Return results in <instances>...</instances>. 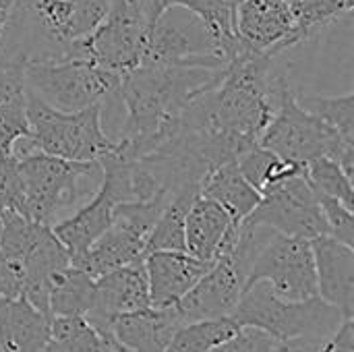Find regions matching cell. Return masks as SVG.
Instances as JSON below:
<instances>
[{"instance_id": "cell-1", "label": "cell", "mask_w": 354, "mask_h": 352, "mask_svg": "<svg viewBox=\"0 0 354 352\" xmlns=\"http://www.w3.org/2000/svg\"><path fill=\"white\" fill-rule=\"evenodd\" d=\"M226 66H178L143 62L122 75L120 104L124 122L114 154L139 160L160 147L178 129L183 112L201 93L214 89Z\"/></svg>"}, {"instance_id": "cell-2", "label": "cell", "mask_w": 354, "mask_h": 352, "mask_svg": "<svg viewBox=\"0 0 354 352\" xmlns=\"http://www.w3.org/2000/svg\"><path fill=\"white\" fill-rule=\"evenodd\" d=\"M112 0H17L0 41V62L71 60Z\"/></svg>"}, {"instance_id": "cell-3", "label": "cell", "mask_w": 354, "mask_h": 352, "mask_svg": "<svg viewBox=\"0 0 354 352\" xmlns=\"http://www.w3.org/2000/svg\"><path fill=\"white\" fill-rule=\"evenodd\" d=\"M17 168L21 178L19 214L50 228L71 210L81 207L102 183L100 162H71L41 151L17 158Z\"/></svg>"}, {"instance_id": "cell-4", "label": "cell", "mask_w": 354, "mask_h": 352, "mask_svg": "<svg viewBox=\"0 0 354 352\" xmlns=\"http://www.w3.org/2000/svg\"><path fill=\"white\" fill-rule=\"evenodd\" d=\"M29 135L17 145L15 158L41 151L71 162H100L114 151V139L104 129V106L60 112L27 89Z\"/></svg>"}, {"instance_id": "cell-5", "label": "cell", "mask_w": 354, "mask_h": 352, "mask_svg": "<svg viewBox=\"0 0 354 352\" xmlns=\"http://www.w3.org/2000/svg\"><path fill=\"white\" fill-rule=\"evenodd\" d=\"M230 317L241 326L270 334L274 340L328 338L346 319L342 311L319 297L286 301L278 297L268 282H255L249 286Z\"/></svg>"}, {"instance_id": "cell-6", "label": "cell", "mask_w": 354, "mask_h": 352, "mask_svg": "<svg viewBox=\"0 0 354 352\" xmlns=\"http://www.w3.org/2000/svg\"><path fill=\"white\" fill-rule=\"evenodd\" d=\"M259 145L297 164H309L315 158H332L354 178V143L344 141L322 118L307 112L297 102V93L290 85L282 91L276 112L259 137Z\"/></svg>"}, {"instance_id": "cell-7", "label": "cell", "mask_w": 354, "mask_h": 352, "mask_svg": "<svg viewBox=\"0 0 354 352\" xmlns=\"http://www.w3.org/2000/svg\"><path fill=\"white\" fill-rule=\"evenodd\" d=\"M27 89L60 112H79L120 100L122 75L83 58L23 64Z\"/></svg>"}, {"instance_id": "cell-8", "label": "cell", "mask_w": 354, "mask_h": 352, "mask_svg": "<svg viewBox=\"0 0 354 352\" xmlns=\"http://www.w3.org/2000/svg\"><path fill=\"white\" fill-rule=\"evenodd\" d=\"M160 15L153 0H112L102 23L79 41V56L124 75L139 66L149 27Z\"/></svg>"}, {"instance_id": "cell-9", "label": "cell", "mask_w": 354, "mask_h": 352, "mask_svg": "<svg viewBox=\"0 0 354 352\" xmlns=\"http://www.w3.org/2000/svg\"><path fill=\"white\" fill-rule=\"evenodd\" d=\"M168 199L170 195H158L147 201L118 203L112 212L110 226L73 266L95 280L112 270L143 259L151 228Z\"/></svg>"}, {"instance_id": "cell-10", "label": "cell", "mask_w": 354, "mask_h": 352, "mask_svg": "<svg viewBox=\"0 0 354 352\" xmlns=\"http://www.w3.org/2000/svg\"><path fill=\"white\" fill-rule=\"evenodd\" d=\"M255 282H268L286 301L317 297L311 241L286 237L261 224L245 290Z\"/></svg>"}, {"instance_id": "cell-11", "label": "cell", "mask_w": 354, "mask_h": 352, "mask_svg": "<svg viewBox=\"0 0 354 352\" xmlns=\"http://www.w3.org/2000/svg\"><path fill=\"white\" fill-rule=\"evenodd\" d=\"M178 66H228V58L209 31L193 12L180 6L166 8L149 27L141 62Z\"/></svg>"}, {"instance_id": "cell-12", "label": "cell", "mask_w": 354, "mask_h": 352, "mask_svg": "<svg viewBox=\"0 0 354 352\" xmlns=\"http://www.w3.org/2000/svg\"><path fill=\"white\" fill-rule=\"evenodd\" d=\"M272 230L313 241L328 234V224L319 203V195L309 185L307 174H297L261 195L257 207L245 218Z\"/></svg>"}, {"instance_id": "cell-13", "label": "cell", "mask_w": 354, "mask_h": 352, "mask_svg": "<svg viewBox=\"0 0 354 352\" xmlns=\"http://www.w3.org/2000/svg\"><path fill=\"white\" fill-rule=\"evenodd\" d=\"M234 33L245 46L282 56L301 41L286 0H241L234 6Z\"/></svg>"}, {"instance_id": "cell-14", "label": "cell", "mask_w": 354, "mask_h": 352, "mask_svg": "<svg viewBox=\"0 0 354 352\" xmlns=\"http://www.w3.org/2000/svg\"><path fill=\"white\" fill-rule=\"evenodd\" d=\"M149 286L143 259L112 270L93 282V301L85 319L100 332H110L116 317L149 307Z\"/></svg>"}, {"instance_id": "cell-15", "label": "cell", "mask_w": 354, "mask_h": 352, "mask_svg": "<svg viewBox=\"0 0 354 352\" xmlns=\"http://www.w3.org/2000/svg\"><path fill=\"white\" fill-rule=\"evenodd\" d=\"M239 220L232 218L228 210H224L218 201L197 195L189 207L185 220V247L187 253L214 263L220 255H224L239 232Z\"/></svg>"}, {"instance_id": "cell-16", "label": "cell", "mask_w": 354, "mask_h": 352, "mask_svg": "<svg viewBox=\"0 0 354 352\" xmlns=\"http://www.w3.org/2000/svg\"><path fill=\"white\" fill-rule=\"evenodd\" d=\"M317 297L353 317L354 311V249L324 234L311 241Z\"/></svg>"}, {"instance_id": "cell-17", "label": "cell", "mask_w": 354, "mask_h": 352, "mask_svg": "<svg viewBox=\"0 0 354 352\" xmlns=\"http://www.w3.org/2000/svg\"><path fill=\"white\" fill-rule=\"evenodd\" d=\"M151 307L176 305L212 268L187 251H149L143 257Z\"/></svg>"}, {"instance_id": "cell-18", "label": "cell", "mask_w": 354, "mask_h": 352, "mask_svg": "<svg viewBox=\"0 0 354 352\" xmlns=\"http://www.w3.org/2000/svg\"><path fill=\"white\" fill-rule=\"evenodd\" d=\"M183 326L174 305L145 307L116 317L110 326L114 338L133 352H164Z\"/></svg>"}, {"instance_id": "cell-19", "label": "cell", "mask_w": 354, "mask_h": 352, "mask_svg": "<svg viewBox=\"0 0 354 352\" xmlns=\"http://www.w3.org/2000/svg\"><path fill=\"white\" fill-rule=\"evenodd\" d=\"M46 342L48 317L23 297H0V352H41Z\"/></svg>"}, {"instance_id": "cell-20", "label": "cell", "mask_w": 354, "mask_h": 352, "mask_svg": "<svg viewBox=\"0 0 354 352\" xmlns=\"http://www.w3.org/2000/svg\"><path fill=\"white\" fill-rule=\"evenodd\" d=\"M27 135V85L23 64L0 62V156L15 158L17 145Z\"/></svg>"}, {"instance_id": "cell-21", "label": "cell", "mask_w": 354, "mask_h": 352, "mask_svg": "<svg viewBox=\"0 0 354 352\" xmlns=\"http://www.w3.org/2000/svg\"><path fill=\"white\" fill-rule=\"evenodd\" d=\"M41 352H133L112 332L95 330L83 315H54L48 322V342Z\"/></svg>"}, {"instance_id": "cell-22", "label": "cell", "mask_w": 354, "mask_h": 352, "mask_svg": "<svg viewBox=\"0 0 354 352\" xmlns=\"http://www.w3.org/2000/svg\"><path fill=\"white\" fill-rule=\"evenodd\" d=\"M199 193L218 201L239 222H243L261 201V193L243 176L236 160H230L214 168L203 178Z\"/></svg>"}, {"instance_id": "cell-23", "label": "cell", "mask_w": 354, "mask_h": 352, "mask_svg": "<svg viewBox=\"0 0 354 352\" xmlns=\"http://www.w3.org/2000/svg\"><path fill=\"white\" fill-rule=\"evenodd\" d=\"M236 164H239V170L243 172V176L261 195L268 193L270 189L278 187L286 178L307 172V164H297V162L282 160L280 156H276L274 151L261 147L259 143L253 145L251 149H247L236 160Z\"/></svg>"}, {"instance_id": "cell-24", "label": "cell", "mask_w": 354, "mask_h": 352, "mask_svg": "<svg viewBox=\"0 0 354 352\" xmlns=\"http://www.w3.org/2000/svg\"><path fill=\"white\" fill-rule=\"evenodd\" d=\"M93 278L75 268L68 266L60 270L50 288V317L54 315H83L89 311L93 301Z\"/></svg>"}, {"instance_id": "cell-25", "label": "cell", "mask_w": 354, "mask_h": 352, "mask_svg": "<svg viewBox=\"0 0 354 352\" xmlns=\"http://www.w3.org/2000/svg\"><path fill=\"white\" fill-rule=\"evenodd\" d=\"M199 191H178L170 195L160 218L156 220L147 239V251H187L185 247V220L189 207Z\"/></svg>"}, {"instance_id": "cell-26", "label": "cell", "mask_w": 354, "mask_h": 352, "mask_svg": "<svg viewBox=\"0 0 354 352\" xmlns=\"http://www.w3.org/2000/svg\"><path fill=\"white\" fill-rule=\"evenodd\" d=\"M241 328L243 326L234 317L189 322L174 332L164 352H209L230 340Z\"/></svg>"}, {"instance_id": "cell-27", "label": "cell", "mask_w": 354, "mask_h": 352, "mask_svg": "<svg viewBox=\"0 0 354 352\" xmlns=\"http://www.w3.org/2000/svg\"><path fill=\"white\" fill-rule=\"evenodd\" d=\"M301 44L353 10L354 0H286Z\"/></svg>"}, {"instance_id": "cell-28", "label": "cell", "mask_w": 354, "mask_h": 352, "mask_svg": "<svg viewBox=\"0 0 354 352\" xmlns=\"http://www.w3.org/2000/svg\"><path fill=\"white\" fill-rule=\"evenodd\" d=\"M297 102L317 118H322L328 127H332L344 141L354 143V93L344 95H315L303 93L297 95Z\"/></svg>"}, {"instance_id": "cell-29", "label": "cell", "mask_w": 354, "mask_h": 352, "mask_svg": "<svg viewBox=\"0 0 354 352\" xmlns=\"http://www.w3.org/2000/svg\"><path fill=\"white\" fill-rule=\"evenodd\" d=\"M307 180L315 189L317 195H326L342 201L346 207H354L353 176L344 172V168L332 158H315L307 164Z\"/></svg>"}, {"instance_id": "cell-30", "label": "cell", "mask_w": 354, "mask_h": 352, "mask_svg": "<svg viewBox=\"0 0 354 352\" xmlns=\"http://www.w3.org/2000/svg\"><path fill=\"white\" fill-rule=\"evenodd\" d=\"M319 203L324 210V218L328 224V237L354 247V216L353 210L346 207L342 201L319 195Z\"/></svg>"}, {"instance_id": "cell-31", "label": "cell", "mask_w": 354, "mask_h": 352, "mask_svg": "<svg viewBox=\"0 0 354 352\" xmlns=\"http://www.w3.org/2000/svg\"><path fill=\"white\" fill-rule=\"evenodd\" d=\"M276 344V340L257 330V328H249V326H243L230 340L222 342L220 346L212 349L209 352H272Z\"/></svg>"}, {"instance_id": "cell-32", "label": "cell", "mask_w": 354, "mask_h": 352, "mask_svg": "<svg viewBox=\"0 0 354 352\" xmlns=\"http://www.w3.org/2000/svg\"><path fill=\"white\" fill-rule=\"evenodd\" d=\"M21 207V178L17 158L0 156V214Z\"/></svg>"}, {"instance_id": "cell-33", "label": "cell", "mask_w": 354, "mask_h": 352, "mask_svg": "<svg viewBox=\"0 0 354 352\" xmlns=\"http://www.w3.org/2000/svg\"><path fill=\"white\" fill-rule=\"evenodd\" d=\"M330 338V336H328ZM326 338H295V340H276L272 352H319Z\"/></svg>"}, {"instance_id": "cell-34", "label": "cell", "mask_w": 354, "mask_h": 352, "mask_svg": "<svg viewBox=\"0 0 354 352\" xmlns=\"http://www.w3.org/2000/svg\"><path fill=\"white\" fill-rule=\"evenodd\" d=\"M15 2H17V0H0V41H2L6 23H8V19H10V12H12V8H15Z\"/></svg>"}, {"instance_id": "cell-35", "label": "cell", "mask_w": 354, "mask_h": 352, "mask_svg": "<svg viewBox=\"0 0 354 352\" xmlns=\"http://www.w3.org/2000/svg\"><path fill=\"white\" fill-rule=\"evenodd\" d=\"M226 2H228V4H230V6H232V10H234V6H236V4H239V2H241V0H226Z\"/></svg>"}]
</instances>
